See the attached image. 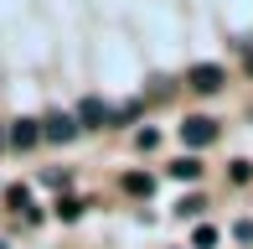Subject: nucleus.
<instances>
[{
	"label": "nucleus",
	"instance_id": "nucleus-12",
	"mask_svg": "<svg viewBox=\"0 0 253 249\" xmlns=\"http://www.w3.org/2000/svg\"><path fill=\"white\" fill-rule=\"evenodd\" d=\"M243 73L253 78V47H248V42H243Z\"/></svg>",
	"mask_w": 253,
	"mask_h": 249
},
{
	"label": "nucleus",
	"instance_id": "nucleus-6",
	"mask_svg": "<svg viewBox=\"0 0 253 249\" xmlns=\"http://www.w3.org/2000/svg\"><path fill=\"white\" fill-rule=\"evenodd\" d=\"M170 177H181V182H197V177H202V166L191 161V156H181V161H170Z\"/></svg>",
	"mask_w": 253,
	"mask_h": 249
},
{
	"label": "nucleus",
	"instance_id": "nucleus-3",
	"mask_svg": "<svg viewBox=\"0 0 253 249\" xmlns=\"http://www.w3.org/2000/svg\"><path fill=\"white\" fill-rule=\"evenodd\" d=\"M42 135H47V140H57V145H67V140L78 135V120H73V115H52L47 124H42Z\"/></svg>",
	"mask_w": 253,
	"mask_h": 249
},
{
	"label": "nucleus",
	"instance_id": "nucleus-11",
	"mask_svg": "<svg viewBox=\"0 0 253 249\" xmlns=\"http://www.w3.org/2000/svg\"><path fill=\"white\" fill-rule=\"evenodd\" d=\"M227 177H233V182H248V177H253V166H248V161H233V172H227Z\"/></svg>",
	"mask_w": 253,
	"mask_h": 249
},
{
	"label": "nucleus",
	"instance_id": "nucleus-5",
	"mask_svg": "<svg viewBox=\"0 0 253 249\" xmlns=\"http://www.w3.org/2000/svg\"><path fill=\"white\" fill-rule=\"evenodd\" d=\"M78 124H109V109H103V99H83V104H78Z\"/></svg>",
	"mask_w": 253,
	"mask_h": 249
},
{
	"label": "nucleus",
	"instance_id": "nucleus-7",
	"mask_svg": "<svg viewBox=\"0 0 253 249\" xmlns=\"http://www.w3.org/2000/svg\"><path fill=\"white\" fill-rule=\"evenodd\" d=\"M124 192H134V197H145V192H150V177H145V172H129V177H124Z\"/></svg>",
	"mask_w": 253,
	"mask_h": 249
},
{
	"label": "nucleus",
	"instance_id": "nucleus-13",
	"mask_svg": "<svg viewBox=\"0 0 253 249\" xmlns=\"http://www.w3.org/2000/svg\"><path fill=\"white\" fill-rule=\"evenodd\" d=\"M5 140H10V135H5V130H0V145H5Z\"/></svg>",
	"mask_w": 253,
	"mask_h": 249
},
{
	"label": "nucleus",
	"instance_id": "nucleus-1",
	"mask_svg": "<svg viewBox=\"0 0 253 249\" xmlns=\"http://www.w3.org/2000/svg\"><path fill=\"white\" fill-rule=\"evenodd\" d=\"M181 140H186L191 151H202V145H212V140H217V120H207V115H191L186 124H181Z\"/></svg>",
	"mask_w": 253,
	"mask_h": 249
},
{
	"label": "nucleus",
	"instance_id": "nucleus-4",
	"mask_svg": "<svg viewBox=\"0 0 253 249\" xmlns=\"http://www.w3.org/2000/svg\"><path fill=\"white\" fill-rule=\"evenodd\" d=\"M37 140H42V124L37 120H16V124H10V145H16V151H31Z\"/></svg>",
	"mask_w": 253,
	"mask_h": 249
},
{
	"label": "nucleus",
	"instance_id": "nucleus-9",
	"mask_svg": "<svg viewBox=\"0 0 253 249\" xmlns=\"http://www.w3.org/2000/svg\"><path fill=\"white\" fill-rule=\"evenodd\" d=\"M140 115V104H124V109H109V124H124V120H134Z\"/></svg>",
	"mask_w": 253,
	"mask_h": 249
},
{
	"label": "nucleus",
	"instance_id": "nucleus-8",
	"mask_svg": "<svg viewBox=\"0 0 253 249\" xmlns=\"http://www.w3.org/2000/svg\"><path fill=\"white\" fill-rule=\"evenodd\" d=\"M191 244H197V249H212V244H217V229H212V223H202V229L191 234Z\"/></svg>",
	"mask_w": 253,
	"mask_h": 249
},
{
	"label": "nucleus",
	"instance_id": "nucleus-2",
	"mask_svg": "<svg viewBox=\"0 0 253 249\" xmlns=\"http://www.w3.org/2000/svg\"><path fill=\"white\" fill-rule=\"evenodd\" d=\"M186 83L197 88V94H217V88H222V67H217V62H202V67L186 73Z\"/></svg>",
	"mask_w": 253,
	"mask_h": 249
},
{
	"label": "nucleus",
	"instance_id": "nucleus-10",
	"mask_svg": "<svg viewBox=\"0 0 253 249\" xmlns=\"http://www.w3.org/2000/svg\"><path fill=\"white\" fill-rule=\"evenodd\" d=\"M5 197H10V208H26V202H31V192H26V187H10Z\"/></svg>",
	"mask_w": 253,
	"mask_h": 249
}]
</instances>
